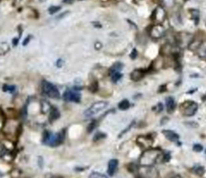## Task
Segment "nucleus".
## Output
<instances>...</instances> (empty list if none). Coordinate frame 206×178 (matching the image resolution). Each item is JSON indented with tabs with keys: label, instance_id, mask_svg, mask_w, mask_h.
Instances as JSON below:
<instances>
[{
	"label": "nucleus",
	"instance_id": "36",
	"mask_svg": "<svg viewBox=\"0 0 206 178\" xmlns=\"http://www.w3.org/2000/svg\"><path fill=\"white\" fill-rule=\"evenodd\" d=\"M31 39V37H27V38H26L24 41H23V45H26L28 43V42H30V40Z\"/></svg>",
	"mask_w": 206,
	"mask_h": 178
},
{
	"label": "nucleus",
	"instance_id": "13",
	"mask_svg": "<svg viewBox=\"0 0 206 178\" xmlns=\"http://www.w3.org/2000/svg\"><path fill=\"white\" fill-rule=\"evenodd\" d=\"M151 35H152V37H154V38H160V37L163 35V28H162V26H160V25L154 26V27L152 28Z\"/></svg>",
	"mask_w": 206,
	"mask_h": 178
},
{
	"label": "nucleus",
	"instance_id": "45",
	"mask_svg": "<svg viewBox=\"0 0 206 178\" xmlns=\"http://www.w3.org/2000/svg\"><path fill=\"white\" fill-rule=\"evenodd\" d=\"M80 1H81V0H80Z\"/></svg>",
	"mask_w": 206,
	"mask_h": 178
},
{
	"label": "nucleus",
	"instance_id": "18",
	"mask_svg": "<svg viewBox=\"0 0 206 178\" xmlns=\"http://www.w3.org/2000/svg\"><path fill=\"white\" fill-rule=\"evenodd\" d=\"M51 106L49 105V103L48 102H42L41 103V111H42V113H48V112H50V110H51Z\"/></svg>",
	"mask_w": 206,
	"mask_h": 178
},
{
	"label": "nucleus",
	"instance_id": "44",
	"mask_svg": "<svg viewBox=\"0 0 206 178\" xmlns=\"http://www.w3.org/2000/svg\"><path fill=\"white\" fill-rule=\"evenodd\" d=\"M205 152H206V151H205Z\"/></svg>",
	"mask_w": 206,
	"mask_h": 178
},
{
	"label": "nucleus",
	"instance_id": "23",
	"mask_svg": "<svg viewBox=\"0 0 206 178\" xmlns=\"http://www.w3.org/2000/svg\"><path fill=\"white\" fill-rule=\"evenodd\" d=\"M121 77H123V74L120 72H114V73L111 74V81H112L113 83H116L118 80L121 79Z\"/></svg>",
	"mask_w": 206,
	"mask_h": 178
},
{
	"label": "nucleus",
	"instance_id": "6",
	"mask_svg": "<svg viewBox=\"0 0 206 178\" xmlns=\"http://www.w3.org/2000/svg\"><path fill=\"white\" fill-rule=\"evenodd\" d=\"M136 143L139 146L141 149L147 150V149L151 148L153 145V139L150 136H146V135H139L136 139Z\"/></svg>",
	"mask_w": 206,
	"mask_h": 178
},
{
	"label": "nucleus",
	"instance_id": "31",
	"mask_svg": "<svg viewBox=\"0 0 206 178\" xmlns=\"http://www.w3.org/2000/svg\"><path fill=\"white\" fill-rule=\"evenodd\" d=\"M191 13H192V15H194V18H195V21H196V23H198V18H199V13H198L197 10H192Z\"/></svg>",
	"mask_w": 206,
	"mask_h": 178
},
{
	"label": "nucleus",
	"instance_id": "30",
	"mask_svg": "<svg viewBox=\"0 0 206 178\" xmlns=\"http://www.w3.org/2000/svg\"><path fill=\"white\" fill-rule=\"evenodd\" d=\"M153 110H156V112H160V111L163 110V106L161 103H159L157 106H155V107H153Z\"/></svg>",
	"mask_w": 206,
	"mask_h": 178
},
{
	"label": "nucleus",
	"instance_id": "1",
	"mask_svg": "<svg viewBox=\"0 0 206 178\" xmlns=\"http://www.w3.org/2000/svg\"><path fill=\"white\" fill-rule=\"evenodd\" d=\"M164 161V153L159 148H149L139 156V167H154L155 164Z\"/></svg>",
	"mask_w": 206,
	"mask_h": 178
},
{
	"label": "nucleus",
	"instance_id": "3",
	"mask_svg": "<svg viewBox=\"0 0 206 178\" xmlns=\"http://www.w3.org/2000/svg\"><path fill=\"white\" fill-rule=\"evenodd\" d=\"M42 90H43V93L48 97H51V99H59L60 97L59 89L49 82L44 81L42 83Z\"/></svg>",
	"mask_w": 206,
	"mask_h": 178
},
{
	"label": "nucleus",
	"instance_id": "16",
	"mask_svg": "<svg viewBox=\"0 0 206 178\" xmlns=\"http://www.w3.org/2000/svg\"><path fill=\"white\" fill-rule=\"evenodd\" d=\"M10 44L7 42H0V56H3L10 50Z\"/></svg>",
	"mask_w": 206,
	"mask_h": 178
},
{
	"label": "nucleus",
	"instance_id": "7",
	"mask_svg": "<svg viewBox=\"0 0 206 178\" xmlns=\"http://www.w3.org/2000/svg\"><path fill=\"white\" fill-rule=\"evenodd\" d=\"M63 99H64L66 102H75V103H80L81 102V94L79 92H75L73 90H66L63 94Z\"/></svg>",
	"mask_w": 206,
	"mask_h": 178
},
{
	"label": "nucleus",
	"instance_id": "25",
	"mask_svg": "<svg viewBox=\"0 0 206 178\" xmlns=\"http://www.w3.org/2000/svg\"><path fill=\"white\" fill-rule=\"evenodd\" d=\"M96 126H97V121L91 122V123L89 124V126H88V132H89V133H91V132L96 128Z\"/></svg>",
	"mask_w": 206,
	"mask_h": 178
},
{
	"label": "nucleus",
	"instance_id": "34",
	"mask_svg": "<svg viewBox=\"0 0 206 178\" xmlns=\"http://www.w3.org/2000/svg\"><path fill=\"white\" fill-rule=\"evenodd\" d=\"M103 137H106V135L103 133H97L96 136H94V140H97L99 139H103Z\"/></svg>",
	"mask_w": 206,
	"mask_h": 178
},
{
	"label": "nucleus",
	"instance_id": "17",
	"mask_svg": "<svg viewBox=\"0 0 206 178\" xmlns=\"http://www.w3.org/2000/svg\"><path fill=\"white\" fill-rule=\"evenodd\" d=\"M123 63H119V62H117V63H114L112 66H111V68H110V73L112 74V73H114V72H119V71L121 70V68H123Z\"/></svg>",
	"mask_w": 206,
	"mask_h": 178
},
{
	"label": "nucleus",
	"instance_id": "27",
	"mask_svg": "<svg viewBox=\"0 0 206 178\" xmlns=\"http://www.w3.org/2000/svg\"><path fill=\"white\" fill-rule=\"evenodd\" d=\"M61 10V6H57V5H55V6H50L48 9V13L49 14H54V13H57L58 10Z\"/></svg>",
	"mask_w": 206,
	"mask_h": 178
},
{
	"label": "nucleus",
	"instance_id": "11",
	"mask_svg": "<svg viewBox=\"0 0 206 178\" xmlns=\"http://www.w3.org/2000/svg\"><path fill=\"white\" fill-rule=\"evenodd\" d=\"M154 18L158 22H162L165 18V12L161 6H158L154 12Z\"/></svg>",
	"mask_w": 206,
	"mask_h": 178
},
{
	"label": "nucleus",
	"instance_id": "12",
	"mask_svg": "<svg viewBox=\"0 0 206 178\" xmlns=\"http://www.w3.org/2000/svg\"><path fill=\"white\" fill-rule=\"evenodd\" d=\"M165 104H166V110H168V113L174 112V110L176 109V102H175V100H174L172 97H166Z\"/></svg>",
	"mask_w": 206,
	"mask_h": 178
},
{
	"label": "nucleus",
	"instance_id": "21",
	"mask_svg": "<svg viewBox=\"0 0 206 178\" xmlns=\"http://www.w3.org/2000/svg\"><path fill=\"white\" fill-rule=\"evenodd\" d=\"M118 108H119L120 110H127V109L130 108V103H129L128 100H123L119 104H118Z\"/></svg>",
	"mask_w": 206,
	"mask_h": 178
},
{
	"label": "nucleus",
	"instance_id": "19",
	"mask_svg": "<svg viewBox=\"0 0 206 178\" xmlns=\"http://www.w3.org/2000/svg\"><path fill=\"white\" fill-rule=\"evenodd\" d=\"M59 118H60V112H59V110H58L57 108H51V110H50V115H49V119H50V122L55 121V119H58Z\"/></svg>",
	"mask_w": 206,
	"mask_h": 178
},
{
	"label": "nucleus",
	"instance_id": "42",
	"mask_svg": "<svg viewBox=\"0 0 206 178\" xmlns=\"http://www.w3.org/2000/svg\"><path fill=\"white\" fill-rule=\"evenodd\" d=\"M51 178H61V177H51Z\"/></svg>",
	"mask_w": 206,
	"mask_h": 178
},
{
	"label": "nucleus",
	"instance_id": "2",
	"mask_svg": "<svg viewBox=\"0 0 206 178\" xmlns=\"http://www.w3.org/2000/svg\"><path fill=\"white\" fill-rule=\"evenodd\" d=\"M107 107H108L107 102H96L87 109L85 112H84V115H85L86 118H92V116L96 115L97 113H99L101 111H103Z\"/></svg>",
	"mask_w": 206,
	"mask_h": 178
},
{
	"label": "nucleus",
	"instance_id": "29",
	"mask_svg": "<svg viewBox=\"0 0 206 178\" xmlns=\"http://www.w3.org/2000/svg\"><path fill=\"white\" fill-rule=\"evenodd\" d=\"M192 149H194L195 152H201V151H203V147H202V145H200V143H196V145H194Z\"/></svg>",
	"mask_w": 206,
	"mask_h": 178
},
{
	"label": "nucleus",
	"instance_id": "38",
	"mask_svg": "<svg viewBox=\"0 0 206 178\" xmlns=\"http://www.w3.org/2000/svg\"><path fill=\"white\" fill-rule=\"evenodd\" d=\"M63 2L66 4H69V3H72V0H63Z\"/></svg>",
	"mask_w": 206,
	"mask_h": 178
},
{
	"label": "nucleus",
	"instance_id": "43",
	"mask_svg": "<svg viewBox=\"0 0 206 178\" xmlns=\"http://www.w3.org/2000/svg\"><path fill=\"white\" fill-rule=\"evenodd\" d=\"M40 1H42V2H43V1H45V0H40Z\"/></svg>",
	"mask_w": 206,
	"mask_h": 178
},
{
	"label": "nucleus",
	"instance_id": "33",
	"mask_svg": "<svg viewBox=\"0 0 206 178\" xmlns=\"http://www.w3.org/2000/svg\"><path fill=\"white\" fill-rule=\"evenodd\" d=\"M166 178H183V177L179 174H171V175H168Z\"/></svg>",
	"mask_w": 206,
	"mask_h": 178
},
{
	"label": "nucleus",
	"instance_id": "9",
	"mask_svg": "<svg viewBox=\"0 0 206 178\" xmlns=\"http://www.w3.org/2000/svg\"><path fill=\"white\" fill-rule=\"evenodd\" d=\"M162 133L165 136V139H168L170 142L175 143V142H178L179 139H180L179 134H177L175 131H173V130H163Z\"/></svg>",
	"mask_w": 206,
	"mask_h": 178
},
{
	"label": "nucleus",
	"instance_id": "37",
	"mask_svg": "<svg viewBox=\"0 0 206 178\" xmlns=\"http://www.w3.org/2000/svg\"><path fill=\"white\" fill-rule=\"evenodd\" d=\"M62 65H63V60H58V63H57L58 67H61Z\"/></svg>",
	"mask_w": 206,
	"mask_h": 178
},
{
	"label": "nucleus",
	"instance_id": "8",
	"mask_svg": "<svg viewBox=\"0 0 206 178\" xmlns=\"http://www.w3.org/2000/svg\"><path fill=\"white\" fill-rule=\"evenodd\" d=\"M64 139H65V130H63V131H60L59 133L51 135V139H50V140H49L48 145L51 146V147L59 146V145H61V143H63Z\"/></svg>",
	"mask_w": 206,
	"mask_h": 178
},
{
	"label": "nucleus",
	"instance_id": "14",
	"mask_svg": "<svg viewBox=\"0 0 206 178\" xmlns=\"http://www.w3.org/2000/svg\"><path fill=\"white\" fill-rule=\"evenodd\" d=\"M144 76V72L140 69H135L132 71L131 73V79L133 80V81H139V80H141L143 78Z\"/></svg>",
	"mask_w": 206,
	"mask_h": 178
},
{
	"label": "nucleus",
	"instance_id": "4",
	"mask_svg": "<svg viewBox=\"0 0 206 178\" xmlns=\"http://www.w3.org/2000/svg\"><path fill=\"white\" fill-rule=\"evenodd\" d=\"M198 110V104L194 101H187L181 105V111L184 116L195 115Z\"/></svg>",
	"mask_w": 206,
	"mask_h": 178
},
{
	"label": "nucleus",
	"instance_id": "35",
	"mask_svg": "<svg viewBox=\"0 0 206 178\" xmlns=\"http://www.w3.org/2000/svg\"><path fill=\"white\" fill-rule=\"evenodd\" d=\"M68 14H69V12H65V13H63V14H61L59 17H58V19H61V18H64L65 16H67Z\"/></svg>",
	"mask_w": 206,
	"mask_h": 178
},
{
	"label": "nucleus",
	"instance_id": "26",
	"mask_svg": "<svg viewBox=\"0 0 206 178\" xmlns=\"http://www.w3.org/2000/svg\"><path fill=\"white\" fill-rule=\"evenodd\" d=\"M16 89L15 86H12V85H4L3 86V91H10V92H14Z\"/></svg>",
	"mask_w": 206,
	"mask_h": 178
},
{
	"label": "nucleus",
	"instance_id": "41",
	"mask_svg": "<svg viewBox=\"0 0 206 178\" xmlns=\"http://www.w3.org/2000/svg\"><path fill=\"white\" fill-rule=\"evenodd\" d=\"M136 178H142V177H141V176H139V175H137Z\"/></svg>",
	"mask_w": 206,
	"mask_h": 178
},
{
	"label": "nucleus",
	"instance_id": "40",
	"mask_svg": "<svg viewBox=\"0 0 206 178\" xmlns=\"http://www.w3.org/2000/svg\"><path fill=\"white\" fill-rule=\"evenodd\" d=\"M96 44H97V45H96V48H99V47H101V43H99V42H97Z\"/></svg>",
	"mask_w": 206,
	"mask_h": 178
},
{
	"label": "nucleus",
	"instance_id": "24",
	"mask_svg": "<svg viewBox=\"0 0 206 178\" xmlns=\"http://www.w3.org/2000/svg\"><path fill=\"white\" fill-rule=\"evenodd\" d=\"M51 135H52V133H50L49 131H45V133H44V136H43V143L48 145L49 140H50V139H51Z\"/></svg>",
	"mask_w": 206,
	"mask_h": 178
},
{
	"label": "nucleus",
	"instance_id": "20",
	"mask_svg": "<svg viewBox=\"0 0 206 178\" xmlns=\"http://www.w3.org/2000/svg\"><path fill=\"white\" fill-rule=\"evenodd\" d=\"M198 54H199L200 57L202 58V59H205L206 60V43H201L200 45V47L198 48Z\"/></svg>",
	"mask_w": 206,
	"mask_h": 178
},
{
	"label": "nucleus",
	"instance_id": "28",
	"mask_svg": "<svg viewBox=\"0 0 206 178\" xmlns=\"http://www.w3.org/2000/svg\"><path fill=\"white\" fill-rule=\"evenodd\" d=\"M134 125H135V122H132V123L130 124V126H129V127H127V129H125V130H123V132H121V133H120L119 135H118V137H121V136H123V134H126V133H127V132H128V131H129V130H130V129L132 128V127H133V126H134Z\"/></svg>",
	"mask_w": 206,
	"mask_h": 178
},
{
	"label": "nucleus",
	"instance_id": "5",
	"mask_svg": "<svg viewBox=\"0 0 206 178\" xmlns=\"http://www.w3.org/2000/svg\"><path fill=\"white\" fill-rule=\"evenodd\" d=\"M137 173L142 178H158L159 177L158 171L154 167H139Z\"/></svg>",
	"mask_w": 206,
	"mask_h": 178
},
{
	"label": "nucleus",
	"instance_id": "22",
	"mask_svg": "<svg viewBox=\"0 0 206 178\" xmlns=\"http://www.w3.org/2000/svg\"><path fill=\"white\" fill-rule=\"evenodd\" d=\"M89 178H109L107 176V175H104L102 173H99V172H91L90 174H89Z\"/></svg>",
	"mask_w": 206,
	"mask_h": 178
},
{
	"label": "nucleus",
	"instance_id": "39",
	"mask_svg": "<svg viewBox=\"0 0 206 178\" xmlns=\"http://www.w3.org/2000/svg\"><path fill=\"white\" fill-rule=\"evenodd\" d=\"M13 43H14V45L16 46V45H17V43H18V39H14V41H13Z\"/></svg>",
	"mask_w": 206,
	"mask_h": 178
},
{
	"label": "nucleus",
	"instance_id": "10",
	"mask_svg": "<svg viewBox=\"0 0 206 178\" xmlns=\"http://www.w3.org/2000/svg\"><path fill=\"white\" fill-rule=\"evenodd\" d=\"M117 168H118V160L117 159H111L109 164H108V174L110 176H113L116 173V171H117Z\"/></svg>",
	"mask_w": 206,
	"mask_h": 178
},
{
	"label": "nucleus",
	"instance_id": "15",
	"mask_svg": "<svg viewBox=\"0 0 206 178\" xmlns=\"http://www.w3.org/2000/svg\"><path fill=\"white\" fill-rule=\"evenodd\" d=\"M192 172L194 174L198 175V176H202V175H204V173H205V168L203 166L197 164V166H195L194 168L192 169Z\"/></svg>",
	"mask_w": 206,
	"mask_h": 178
},
{
	"label": "nucleus",
	"instance_id": "32",
	"mask_svg": "<svg viewBox=\"0 0 206 178\" xmlns=\"http://www.w3.org/2000/svg\"><path fill=\"white\" fill-rule=\"evenodd\" d=\"M130 57H131V59H133V60L136 59V58H137V49L134 48L133 50H132V54H131Z\"/></svg>",
	"mask_w": 206,
	"mask_h": 178
}]
</instances>
